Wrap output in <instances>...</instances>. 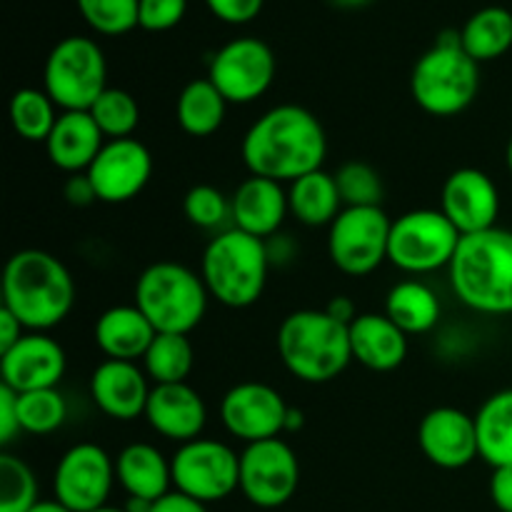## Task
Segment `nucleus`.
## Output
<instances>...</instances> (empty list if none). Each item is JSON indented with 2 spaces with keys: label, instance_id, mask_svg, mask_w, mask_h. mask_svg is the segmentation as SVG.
<instances>
[{
  "label": "nucleus",
  "instance_id": "3",
  "mask_svg": "<svg viewBox=\"0 0 512 512\" xmlns=\"http://www.w3.org/2000/svg\"><path fill=\"white\" fill-rule=\"evenodd\" d=\"M453 293L483 315H512V230L463 235L448 268Z\"/></svg>",
  "mask_w": 512,
  "mask_h": 512
},
{
  "label": "nucleus",
  "instance_id": "21",
  "mask_svg": "<svg viewBox=\"0 0 512 512\" xmlns=\"http://www.w3.org/2000/svg\"><path fill=\"white\" fill-rule=\"evenodd\" d=\"M288 215V190L278 180L250 175L230 195V228L243 230L253 238H275Z\"/></svg>",
  "mask_w": 512,
  "mask_h": 512
},
{
  "label": "nucleus",
  "instance_id": "44",
  "mask_svg": "<svg viewBox=\"0 0 512 512\" xmlns=\"http://www.w3.org/2000/svg\"><path fill=\"white\" fill-rule=\"evenodd\" d=\"M490 500L500 512H512V465L493 468L490 478Z\"/></svg>",
  "mask_w": 512,
  "mask_h": 512
},
{
  "label": "nucleus",
  "instance_id": "39",
  "mask_svg": "<svg viewBox=\"0 0 512 512\" xmlns=\"http://www.w3.org/2000/svg\"><path fill=\"white\" fill-rule=\"evenodd\" d=\"M183 213L195 228L220 230L230 223V198L215 185H193L183 198Z\"/></svg>",
  "mask_w": 512,
  "mask_h": 512
},
{
  "label": "nucleus",
  "instance_id": "19",
  "mask_svg": "<svg viewBox=\"0 0 512 512\" xmlns=\"http://www.w3.org/2000/svg\"><path fill=\"white\" fill-rule=\"evenodd\" d=\"M418 445L425 458L443 470H463L480 458L475 415L460 408H433L418 425Z\"/></svg>",
  "mask_w": 512,
  "mask_h": 512
},
{
  "label": "nucleus",
  "instance_id": "26",
  "mask_svg": "<svg viewBox=\"0 0 512 512\" xmlns=\"http://www.w3.org/2000/svg\"><path fill=\"white\" fill-rule=\"evenodd\" d=\"M115 480L128 498L155 500L173 493V465L150 443H130L115 458Z\"/></svg>",
  "mask_w": 512,
  "mask_h": 512
},
{
  "label": "nucleus",
  "instance_id": "47",
  "mask_svg": "<svg viewBox=\"0 0 512 512\" xmlns=\"http://www.w3.org/2000/svg\"><path fill=\"white\" fill-rule=\"evenodd\" d=\"M325 313L333 315L335 320H340V323L345 325H350L360 315L358 308H355V303L348 298V295H335V298L325 305Z\"/></svg>",
  "mask_w": 512,
  "mask_h": 512
},
{
  "label": "nucleus",
  "instance_id": "5",
  "mask_svg": "<svg viewBox=\"0 0 512 512\" xmlns=\"http://www.w3.org/2000/svg\"><path fill=\"white\" fill-rule=\"evenodd\" d=\"M268 243L238 228H225L205 245L200 278L210 298L233 310L258 303L268 285Z\"/></svg>",
  "mask_w": 512,
  "mask_h": 512
},
{
  "label": "nucleus",
  "instance_id": "50",
  "mask_svg": "<svg viewBox=\"0 0 512 512\" xmlns=\"http://www.w3.org/2000/svg\"><path fill=\"white\" fill-rule=\"evenodd\" d=\"M328 3L338 10H360L373 3V0H328Z\"/></svg>",
  "mask_w": 512,
  "mask_h": 512
},
{
  "label": "nucleus",
  "instance_id": "46",
  "mask_svg": "<svg viewBox=\"0 0 512 512\" xmlns=\"http://www.w3.org/2000/svg\"><path fill=\"white\" fill-rule=\"evenodd\" d=\"M25 333H28V330L20 325V320L15 318L10 310H5L3 305H0V353H5L8 348H13V345L18 343Z\"/></svg>",
  "mask_w": 512,
  "mask_h": 512
},
{
  "label": "nucleus",
  "instance_id": "11",
  "mask_svg": "<svg viewBox=\"0 0 512 512\" xmlns=\"http://www.w3.org/2000/svg\"><path fill=\"white\" fill-rule=\"evenodd\" d=\"M393 220L383 208H343L328 228V258L348 278H365L388 260Z\"/></svg>",
  "mask_w": 512,
  "mask_h": 512
},
{
  "label": "nucleus",
  "instance_id": "34",
  "mask_svg": "<svg viewBox=\"0 0 512 512\" xmlns=\"http://www.w3.org/2000/svg\"><path fill=\"white\" fill-rule=\"evenodd\" d=\"M90 118L105 135V140L133 138L140 125V105L128 90L108 88L93 105H90Z\"/></svg>",
  "mask_w": 512,
  "mask_h": 512
},
{
  "label": "nucleus",
  "instance_id": "41",
  "mask_svg": "<svg viewBox=\"0 0 512 512\" xmlns=\"http://www.w3.org/2000/svg\"><path fill=\"white\" fill-rule=\"evenodd\" d=\"M205 5L220 23L245 25L263 13L265 0H205Z\"/></svg>",
  "mask_w": 512,
  "mask_h": 512
},
{
  "label": "nucleus",
  "instance_id": "18",
  "mask_svg": "<svg viewBox=\"0 0 512 512\" xmlns=\"http://www.w3.org/2000/svg\"><path fill=\"white\" fill-rule=\"evenodd\" d=\"M65 368L63 345L48 333H25L13 348L0 353V378L15 393L58 388Z\"/></svg>",
  "mask_w": 512,
  "mask_h": 512
},
{
  "label": "nucleus",
  "instance_id": "6",
  "mask_svg": "<svg viewBox=\"0 0 512 512\" xmlns=\"http://www.w3.org/2000/svg\"><path fill=\"white\" fill-rule=\"evenodd\" d=\"M480 93V65L460 45V30H445L425 50L410 73L415 105L435 118H453L468 110Z\"/></svg>",
  "mask_w": 512,
  "mask_h": 512
},
{
  "label": "nucleus",
  "instance_id": "35",
  "mask_svg": "<svg viewBox=\"0 0 512 512\" xmlns=\"http://www.w3.org/2000/svg\"><path fill=\"white\" fill-rule=\"evenodd\" d=\"M68 418V403L58 388L18 393L20 430L28 435H50Z\"/></svg>",
  "mask_w": 512,
  "mask_h": 512
},
{
  "label": "nucleus",
  "instance_id": "16",
  "mask_svg": "<svg viewBox=\"0 0 512 512\" xmlns=\"http://www.w3.org/2000/svg\"><path fill=\"white\" fill-rule=\"evenodd\" d=\"M85 173L100 203H130L148 188L153 178V155L138 138L105 140L103 150Z\"/></svg>",
  "mask_w": 512,
  "mask_h": 512
},
{
  "label": "nucleus",
  "instance_id": "31",
  "mask_svg": "<svg viewBox=\"0 0 512 512\" xmlns=\"http://www.w3.org/2000/svg\"><path fill=\"white\" fill-rule=\"evenodd\" d=\"M460 45L478 65L503 58L512 48V13L500 5L480 8L460 28Z\"/></svg>",
  "mask_w": 512,
  "mask_h": 512
},
{
  "label": "nucleus",
  "instance_id": "4",
  "mask_svg": "<svg viewBox=\"0 0 512 512\" xmlns=\"http://www.w3.org/2000/svg\"><path fill=\"white\" fill-rule=\"evenodd\" d=\"M278 355L300 383L320 385L340 378L353 363L350 325L323 310H295L278 328Z\"/></svg>",
  "mask_w": 512,
  "mask_h": 512
},
{
  "label": "nucleus",
  "instance_id": "24",
  "mask_svg": "<svg viewBox=\"0 0 512 512\" xmlns=\"http://www.w3.org/2000/svg\"><path fill=\"white\" fill-rule=\"evenodd\" d=\"M158 330L153 328L138 305H113L95 320L93 338L105 360H128L138 363L148 353Z\"/></svg>",
  "mask_w": 512,
  "mask_h": 512
},
{
  "label": "nucleus",
  "instance_id": "32",
  "mask_svg": "<svg viewBox=\"0 0 512 512\" xmlns=\"http://www.w3.org/2000/svg\"><path fill=\"white\" fill-rule=\"evenodd\" d=\"M195 353L188 335L180 333H158L150 343L148 353L143 355V370L155 385L188 383L193 373Z\"/></svg>",
  "mask_w": 512,
  "mask_h": 512
},
{
  "label": "nucleus",
  "instance_id": "29",
  "mask_svg": "<svg viewBox=\"0 0 512 512\" xmlns=\"http://www.w3.org/2000/svg\"><path fill=\"white\" fill-rule=\"evenodd\" d=\"M228 100L208 78H195L180 90L175 103V118L183 133L190 138H210L225 123Z\"/></svg>",
  "mask_w": 512,
  "mask_h": 512
},
{
  "label": "nucleus",
  "instance_id": "9",
  "mask_svg": "<svg viewBox=\"0 0 512 512\" xmlns=\"http://www.w3.org/2000/svg\"><path fill=\"white\" fill-rule=\"evenodd\" d=\"M460 230L445 218L443 210L420 208L393 220L388 243V263L408 275H425L450 268L458 245Z\"/></svg>",
  "mask_w": 512,
  "mask_h": 512
},
{
  "label": "nucleus",
  "instance_id": "48",
  "mask_svg": "<svg viewBox=\"0 0 512 512\" xmlns=\"http://www.w3.org/2000/svg\"><path fill=\"white\" fill-rule=\"evenodd\" d=\"M303 425H305L303 410L293 408V405H290V408H288V418H285V433H298V430L303 428Z\"/></svg>",
  "mask_w": 512,
  "mask_h": 512
},
{
  "label": "nucleus",
  "instance_id": "20",
  "mask_svg": "<svg viewBox=\"0 0 512 512\" xmlns=\"http://www.w3.org/2000/svg\"><path fill=\"white\" fill-rule=\"evenodd\" d=\"M150 378L138 363L103 360L90 375V398L110 420L130 423L145 415L150 398Z\"/></svg>",
  "mask_w": 512,
  "mask_h": 512
},
{
  "label": "nucleus",
  "instance_id": "27",
  "mask_svg": "<svg viewBox=\"0 0 512 512\" xmlns=\"http://www.w3.org/2000/svg\"><path fill=\"white\" fill-rule=\"evenodd\" d=\"M288 203L290 215L308 228H330L345 208L335 173H325L323 168L293 180L288 188Z\"/></svg>",
  "mask_w": 512,
  "mask_h": 512
},
{
  "label": "nucleus",
  "instance_id": "25",
  "mask_svg": "<svg viewBox=\"0 0 512 512\" xmlns=\"http://www.w3.org/2000/svg\"><path fill=\"white\" fill-rule=\"evenodd\" d=\"M353 360L373 373H390L408 358V335L385 313H360L350 323Z\"/></svg>",
  "mask_w": 512,
  "mask_h": 512
},
{
  "label": "nucleus",
  "instance_id": "13",
  "mask_svg": "<svg viewBox=\"0 0 512 512\" xmlns=\"http://www.w3.org/2000/svg\"><path fill=\"white\" fill-rule=\"evenodd\" d=\"M298 483V455L283 438L250 443L240 453V493L255 508H283L295 495Z\"/></svg>",
  "mask_w": 512,
  "mask_h": 512
},
{
  "label": "nucleus",
  "instance_id": "36",
  "mask_svg": "<svg viewBox=\"0 0 512 512\" xmlns=\"http://www.w3.org/2000/svg\"><path fill=\"white\" fill-rule=\"evenodd\" d=\"M340 198L345 208H380L385 195L383 178L373 165L363 160H348L335 173Z\"/></svg>",
  "mask_w": 512,
  "mask_h": 512
},
{
  "label": "nucleus",
  "instance_id": "42",
  "mask_svg": "<svg viewBox=\"0 0 512 512\" xmlns=\"http://www.w3.org/2000/svg\"><path fill=\"white\" fill-rule=\"evenodd\" d=\"M18 433H23L18 420V393L0 383V443H13Z\"/></svg>",
  "mask_w": 512,
  "mask_h": 512
},
{
  "label": "nucleus",
  "instance_id": "17",
  "mask_svg": "<svg viewBox=\"0 0 512 512\" xmlns=\"http://www.w3.org/2000/svg\"><path fill=\"white\" fill-rule=\"evenodd\" d=\"M440 210L460 230V235L495 228L500 215V190L485 170L460 168L445 178L440 190Z\"/></svg>",
  "mask_w": 512,
  "mask_h": 512
},
{
  "label": "nucleus",
  "instance_id": "12",
  "mask_svg": "<svg viewBox=\"0 0 512 512\" xmlns=\"http://www.w3.org/2000/svg\"><path fill=\"white\" fill-rule=\"evenodd\" d=\"M208 80L230 105L255 103L275 80L273 48L250 35L228 40L210 58Z\"/></svg>",
  "mask_w": 512,
  "mask_h": 512
},
{
  "label": "nucleus",
  "instance_id": "2",
  "mask_svg": "<svg viewBox=\"0 0 512 512\" xmlns=\"http://www.w3.org/2000/svg\"><path fill=\"white\" fill-rule=\"evenodd\" d=\"M75 303L70 270L55 255L25 248L10 255L3 270V308L28 333H48L63 323Z\"/></svg>",
  "mask_w": 512,
  "mask_h": 512
},
{
  "label": "nucleus",
  "instance_id": "7",
  "mask_svg": "<svg viewBox=\"0 0 512 512\" xmlns=\"http://www.w3.org/2000/svg\"><path fill=\"white\" fill-rule=\"evenodd\" d=\"M210 293L188 265L160 260L135 280V305L158 333L190 335L205 318Z\"/></svg>",
  "mask_w": 512,
  "mask_h": 512
},
{
  "label": "nucleus",
  "instance_id": "37",
  "mask_svg": "<svg viewBox=\"0 0 512 512\" xmlns=\"http://www.w3.org/2000/svg\"><path fill=\"white\" fill-rule=\"evenodd\" d=\"M85 23L105 38H120L138 28L140 0H75Z\"/></svg>",
  "mask_w": 512,
  "mask_h": 512
},
{
  "label": "nucleus",
  "instance_id": "38",
  "mask_svg": "<svg viewBox=\"0 0 512 512\" xmlns=\"http://www.w3.org/2000/svg\"><path fill=\"white\" fill-rule=\"evenodd\" d=\"M38 503V480L15 455H0V512H28Z\"/></svg>",
  "mask_w": 512,
  "mask_h": 512
},
{
  "label": "nucleus",
  "instance_id": "22",
  "mask_svg": "<svg viewBox=\"0 0 512 512\" xmlns=\"http://www.w3.org/2000/svg\"><path fill=\"white\" fill-rule=\"evenodd\" d=\"M143 418L160 438L183 445L203 438L208 408L198 390L190 388L188 383L153 385Z\"/></svg>",
  "mask_w": 512,
  "mask_h": 512
},
{
  "label": "nucleus",
  "instance_id": "49",
  "mask_svg": "<svg viewBox=\"0 0 512 512\" xmlns=\"http://www.w3.org/2000/svg\"><path fill=\"white\" fill-rule=\"evenodd\" d=\"M28 512H73L70 508H65L60 500H38Z\"/></svg>",
  "mask_w": 512,
  "mask_h": 512
},
{
  "label": "nucleus",
  "instance_id": "1",
  "mask_svg": "<svg viewBox=\"0 0 512 512\" xmlns=\"http://www.w3.org/2000/svg\"><path fill=\"white\" fill-rule=\"evenodd\" d=\"M240 155L250 175L293 183L323 168L328 158V135L308 108L283 103L265 110L245 130Z\"/></svg>",
  "mask_w": 512,
  "mask_h": 512
},
{
  "label": "nucleus",
  "instance_id": "28",
  "mask_svg": "<svg viewBox=\"0 0 512 512\" xmlns=\"http://www.w3.org/2000/svg\"><path fill=\"white\" fill-rule=\"evenodd\" d=\"M440 313H443L440 298L423 280H400L390 288L388 298H385V315L408 338L430 333L440 323Z\"/></svg>",
  "mask_w": 512,
  "mask_h": 512
},
{
  "label": "nucleus",
  "instance_id": "8",
  "mask_svg": "<svg viewBox=\"0 0 512 512\" xmlns=\"http://www.w3.org/2000/svg\"><path fill=\"white\" fill-rule=\"evenodd\" d=\"M108 60L103 48L85 35L58 40L45 58L43 90L63 110H90L108 90Z\"/></svg>",
  "mask_w": 512,
  "mask_h": 512
},
{
  "label": "nucleus",
  "instance_id": "52",
  "mask_svg": "<svg viewBox=\"0 0 512 512\" xmlns=\"http://www.w3.org/2000/svg\"><path fill=\"white\" fill-rule=\"evenodd\" d=\"M93 512H128V510H125V508H110V505H105V508L93 510Z\"/></svg>",
  "mask_w": 512,
  "mask_h": 512
},
{
  "label": "nucleus",
  "instance_id": "33",
  "mask_svg": "<svg viewBox=\"0 0 512 512\" xmlns=\"http://www.w3.org/2000/svg\"><path fill=\"white\" fill-rule=\"evenodd\" d=\"M60 113L43 88H20L10 100V123L28 143H43L53 133Z\"/></svg>",
  "mask_w": 512,
  "mask_h": 512
},
{
  "label": "nucleus",
  "instance_id": "43",
  "mask_svg": "<svg viewBox=\"0 0 512 512\" xmlns=\"http://www.w3.org/2000/svg\"><path fill=\"white\" fill-rule=\"evenodd\" d=\"M63 195L70 205H75V208H88V205H93L95 200H98V193H95L88 173L70 175L63 185Z\"/></svg>",
  "mask_w": 512,
  "mask_h": 512
},
{
  "label": "nucleus",
  "instance_id": "30",
  "mask_svg": "<svg viewBox=\"0 0 512 512\" xmlns=\"http://www.w3.org/2000/svg\"><path fill=\"white\" fill-rule=\"evenodd\" d=\"M480 458L493 468L512 465V388L490 395L475 413Z\"/></svg>",
  "mask_w": 512,
  "mask_h": 512
},
{
  "label": "nucleus",
  "instance_id": "14",
  "mask_svg": "<svg viewBox=\"0 0 512 512\" xmlns=\"http://www.w3.org/2000/svg\"><path fill=\"white\" fill-rule=\"evenodd\" d=\"M115 480V458L95 443H78L63 453L53 473V498L73 512L108 505Z\"/></svg>",
  "mask_w": 512,
  "mask_h": 512
},
{
  "label": "nucleus",
  "instance_id": "40",
  "mask_svg": "<svg viewBox=\"0 0 512 512\" xmlns=\"http://www.w3.org/2000/svg\"><path fill=\"white\" fill-rule=\"evenodd\" d=\"M188 0H140L138 28L148 33H165L183 23Z\"/></svg>",
  "mask_w": 512,
  "mask_h": 512
},
{
  "label": "nucleus",
  "instance_id": "10",
  "mask_svg": "<svg viewBox=\"0 0 512 512\" xmlns=\"http://www.w3.org/2000/svg\"><path fill=\"white\" fill-rule=\"evenodd\" d=\"M173 488L198 503L210 505L240 490V455L223 440L195 438L170 458Z\"/></svg>",
  "mask_w": 512,
  "mask_h": 512
},
{
  "label": "nucleus",
  "instance_id": "15",
  "mask_svg": "<svg viewBox=\"0 0 512 512\" xmlns=\"http://www.w3.org/2000/svg\"><path fill=\"white\" fill-rule=\"evenodd\" d=\"M288 408L283 395L268 383H238L220 400V420L233 438L245 445L273 440L285 433Z\"/></svg>",
  "mask_w": 512,
  "mask_h": 512
},
{
  "label": "nucleus",
  "instance_id": "45",
  "mask_svg": "<svg viewBox=\"0 0 512 512\" xmlns=\"http://www.w3.org/2000/svg\"><path fill=\"white\" fill-rule=\"evenodd\" d=\"M150 512H208V505L198 503V500L173 490V493H168L165 498L155 500L153 510Z\"/></svg>",
  "mask_w": 512,
  "mask_h": 512
},
{
  "label": "nucleus",
  "instance_id": "51",
  "mask_svg": "<svg viewBox=\"0 0 512 512\" xmlns=\"http://www.w3.org/2000/svg\"><path fill=\"white\" fill-rule=\"evenodd\" d=\"M505 163H508V170H510V175H512V138H510V143H508V150H505Z\"/></svg>",
  "mask_w": 512,
  "mask_h": 512
},
{
  "label": "nucleus",
  "instance_id": "23",
  "mask_svg": "<svg viewBox=\"0 0 512 512\" xmlns=\"http://www.w3.org/2000/svg\"><path fill=\"white\" fill-rule=\"evenodd\" d=\"M105 145V135L88 110H63L53 133L45 140L50 163L63 173H85Z\"/></svg>",
  "mask_w": 512,
  "mask_h": 512
}]
</instances>
